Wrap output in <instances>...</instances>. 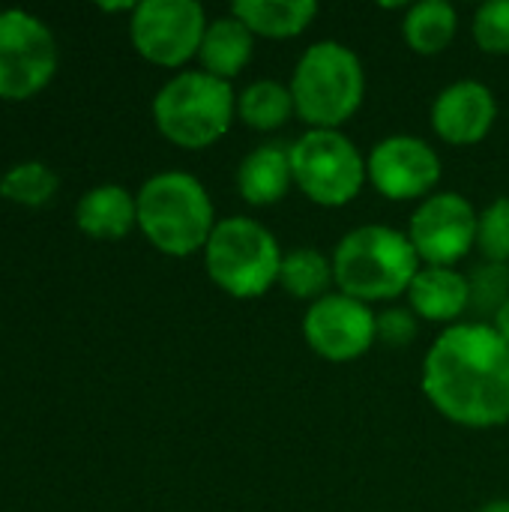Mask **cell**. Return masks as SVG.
Instances as JSON below:
<instances>
[{"label":"cell","instance_id":"cell-1","mask_svg":"<svg viewBox=\"0 0 509 512\" xmlns=\"http://www.w3.org/2000/svg\"><path fill=\"white\" fill-rule=\"evenodd\" d=\"M420 387L429 405L465 429L509 423V342L486 321L447 327L426 351Z\"/></svg>","mask_w":509,"mask_h":512},{"label":"cell","instance_id":"cell-2","mask_svg":"<svg viewBox=\"0 0 509 512\" xmlns=\"http://www.w3.org/2000/svg\"><path fill=\"white\" fill-rule=\"evenodd\" d=\"M336 288L363 303H387L408 294L423 267L408 231L393 225H357L333 249Z\"/></svg>","mask_w":509,"mask_h":512},{"label":"cell","instance_id":"cell-3","mask_svg":"<svg viewBox=\"0 0 509 512\" xmlns=\"http://www.w3.org/2000/svg\"><path fill=\"white\" fill-rule=\"evenodd\" d=\"M288 87L309 129H342L366 99V66L351 45L318 39L297 57Z\"/></svg>","mask_w":509,"mask_h":512},{"label":"cell","instance_id":"cell-4","mask_svg":"<svg viewBox=\"0 0 509 512\" xmlns=\"http://www.w3.org/2000/svg\"><path fill=\"white\" fill-rule=\"evenodd\" d=\"M135 204L144 237L159 252L174 258L204 252L219 222L207 186L189 171H159L147 177L135 195Z\"/></svg>","mask_w":509,"mask_h":512},{"label":"cell","instance_id":"cell-5","mask_svg":"<svg viewBox=\"0 0 509 512\" xmlns=\"http://www.w3.org/2000/svg\"><path fill=\"white\" fill-rule=\"evenodd\" d=\"M237 120V90L204 69L171 75L153 96L156 129L183 150H207Z\"/></svg>","mask_w":509,"mask_h":512},{"label":"cell","instance_id":"cell-6","mask_svg":"<svg viewBox=\"0 0 509 512\" xmlns=\"http://www.w3.org/2000/svg\"><path fill=\"white\" fill-rule=\"evenodd\" d=\"M282 246L276 234L252 216H225L204 246L210 282L234 300H258L279 285Z\"/></svg>","mask_w":509,"mask_h":512},{"label":"cell","instance_id":"cell-7","mask_svg":"<svg viewBox=\"0 0 509 512\" xmlns=\"http://www.w3.org/2000/svg\"><path fill=\"white\" fill-rule=\"evenodd\" d=\"M294 186L318 207H345L369 183L363 150L342 129H306L291 141Z\"/></svg>","mask_w":509,"mask_h":512},{"label":"cell","instance_id":"cell-8","mask_svg":"<svg viewBox=\"0 0 509 512\" xmlns=\"http://www.w3.org/2000/svg\"><path fill=\"white\" fill-rule=\"evenodd\" d=\"M207 21L195 0H141L129 18V36L144 60L174 69L198 57Z\"/></svg>","mask_w":509,"mask_h":512},{"label":"cell","instance_id":"cell-9","mask_svg":"<svg viewBox=\"0 0 509 512\" xmlns=\"http://www.w3.org/2000/svg\"><path fill=\"white\" fill-rule=\"evenodd\" d=\"M57 69V42L48 24L24 9L0 12V99H30Z\"/></svg>","mask_w":509,"mask_h":512},{"label":"cell","instance_id":"cell-10","mask_svg":"<svg viewBox=\"0 0 509 512\" xmlns=\"http://www.w3.org/2000/svg\"><path fill=\"white\" fill-rule=\"evenodd\" d=\"M480 210L459 192H435L408 219V237L420 264L456 267L477 249Z\"/></svg>","mask_w":509,"mask_h":512},{"label":"cell","instance_id":"cell-11","mask_svg":"<svg viewBox=\"0 0 509 512\" xmlns=\"http://www.w3.org/2000/svg\"><path fill=\"white\" fill-rule=\"evenodd\" d=\"M366 171L369 183L387 201H423L441 183V156L426 138L396 132L372 144Z\"/></svg>","mask_w":509,"mask_h":512},{"label":"cell","instance_id":"cell-12","mask_svg":"<svg viewBox=\"0 0 509 512\" xmlns=\"http://www.w3.org/2000/svg\"><path fill=\"white\" fill-rule=\"evenodd\" d=\"M306 345L327 363H354L360 360L375 339V309L342 291L309 303L303 315Z\"/></svg>","mask_w":509,"mask_h":512},{"label":"cell","instance_id":"cell-13","mask_svg":"<svg viewBox=\"0 0 509 512\" xmlns=\"http://www.w3.org/2000/svg\"><path fill=\"white\" fill-rule=\"evenodd\" d=\"M429 120L444 144L471 147L492 132L498 120V99L489 84L477 78H459L438 90Z\"/></svg>","mask_w":509,"mask_h":512},{"label":"cell","instance_id":"cell-14","mask_svg":"<svg viewBox=\"0 0 509 512\" xmlns=\"http://www.w3.org/2000/svg\"><path fill=\"white\" fill-rule=\"evenodd\" d=\"M408 309L429 324L453 327L471 312L468 273L459 267H429L423 264L408 288Z\"/></svg>","mask_w":509,"mask_h":512},{"label":"cell","instance_id":"cell-15","mask_svg":"<svg viewBox=\"0 0 509 512\" xmlns=\"http://www.w3.org/2000/svg\"><path fill=\"white\" fill-rule=\"evenodd\" d=\"M234 183H237V195L249 207H273V204H279L294 186L291 144L264 141V144L252 147L237 162Z\"/></svg>","mask_w":509,"mask_h":512},{"label":"cell","instance_id":"cell-16","mask_svg":"<svg viewBox=\"0 0 509 512\" xmlns=\"http://www.w3.org/2000/svg\"><path fill=\"white\" fill-rule=\"evenodd\" d=\"M255 39L258 36L234 12L210 18L204 39H201V51H198L201 69L222 81H234L252 63Z\"/></svg>","mask_w":509,"mask_h":512},{"label":"cell","instance_id":"cell-17","mask_svg":"<svg viewBox=\"0 0 509 512\" xmlns=\"http://www.w3.org/2000/svg\"><path fill=\"white\" fill-rule=\"evenodd\" d=\"M75 222L96 240H120L138 225L135 195L120 183L93 186L75 207Z\"/></svg>","mask_w":509,"mask_h":512},{"label":"cell","instance_id":"cell-18","mask_svg":"<svg viewBox=\"0 0 509 512\" xmlns=\"http://www.w3.org/2000/svg\"><path fill=\"white\" fill-rule=\"evenodd\" d=\"M231 12L255 33L267 39H291L300 36L315 18V0H237Z\"/></svg>","mask_w":509,"mask_h":512},{"label":"cell","instance_id":"cell-19","mask_svg":"<svg viewBox=\"0 0 509 512\" xmlns=\"http://www.w3.org/2000/svg\"><path fill=\"white\" fill-rule=\"evenodd\" d=\"M459 33V12L450 0H420L405 9L402 39L411 51L432 57L450 48Z\"/></svg>","mask_w":509,"mask_h":512},{"label":"cell","instance_id":"cell-20","mask_svg":"<svg viewBox=\"0 0 509 512\" xmlns=\"http://www.w3.org/2000/svg\"><path fill=\"white\" fill-rule=\"evenodd\" d=\"M291 117H297L291 87L276 78L249 81L237 93V120H243L255 132H276Z\"/></svg>","mask_w":509,"mask_h":512},{"label":"cell","instance_id":"cell-21","mask_svg":"<svg viewBox=\"0 0 509 512\" xmlns=\"http://www.w3.org/2000/svg\"><path fill=\"white\" fill-rule=\"evenodd\" d=\"M333 285H336L333 258H327L321 249L297 246V249L285 252L282 267H279V288L288 297L315 303V300L327 297Z\"/></svg>","mask_w":509,"mask_h":512},{"label":"cell","instance_id":"cell-22","mask_svg":"<svg viewBox=\"0 0 509 512\" xmlns=\"http://www.w3.org/2000/svg\"><path fill=\"white\" fill-rule=\"evenodd\" d=\"M468 291H471V312L477 315V321L489 324L509 300V264L480 261L468 273Z\"/></svg>","mask_w":509,"mask_h":512},{"label":"cell","instance_id":"cell-23","mask_svg":"<svg viewBox=\"0 0 509 512\" xmlns=\"http://www.w3.org/2000/svg\"><path fill=\"white\" fill-rule=\"evenodd\" d=\"M57 189V174L42 162H21L0 177V195L18 204H45Z\"/></svg>","mask_w":509,"mask_h":512},{"label":"cell","instance_id":"cell-24","mask_svg":"<svg viewBox=\"0 0 509 512\" xmlns=\"http://www.w3.org/2000/svg\"><path fill=\"white\" fill-rule=\"evenodd\" d=\"M477 252L483 255V261L509 264V195L495 198L489 207L480 210Z\"/></svg>","mask_w":509,"mask_h":512},{"label":"cell","instance_id":"cell-25","mask_svg":"<svg viewBox=\"0 0 509 512\" xmlns=\"http://www.w3.org/2000/svg\"><path fill=\"white\" fill-rule=\"evenodd\" d=\"M471 36L486 54H509V0H489L474 9Z\"/></svg>","mask_w":509,"mask_h":512},{"label":"cell","instance_id":"cell-26","mask_svg":"<svg viewBox=\"0 0 509 512\" xmlns=\"http://www.w3.org/2000/svg\"><path fill=\"white\" fill-rule=\"evenodd\" d=\"M420 336V318L408 306L375 312V339L387 348H408Z\"/></svg>","mask_w":509,"mask_h":512},{"label":"cell","instance_id":"cell-27","mask_svg":"<svg viewBox=\"0 0 509 512\" xmlns=\"http://www.w3.org/2000/svg\"><path fill=\"white\" fill-rule=\"evenodd\" d=\"M489 324L498 330V336H501V339H507L509 342V300L504 303V306H501V309H498V315H495Z\"/></svg>","mask_w":509,"mask_h":512},{"label":"cell","instance_id":"cell-28","mask_svg":"<svg viewBox=\"0 0 509 512\" xmlns=\"http://www.w3.org/2000/svg\"><path fill=\"white\" fill-rule=\"evenodd\" d=\"M477 512H509V498H492L489 504H483Z\"/></svg>","mask_w":509,"mask_h":512}]
</instances>
